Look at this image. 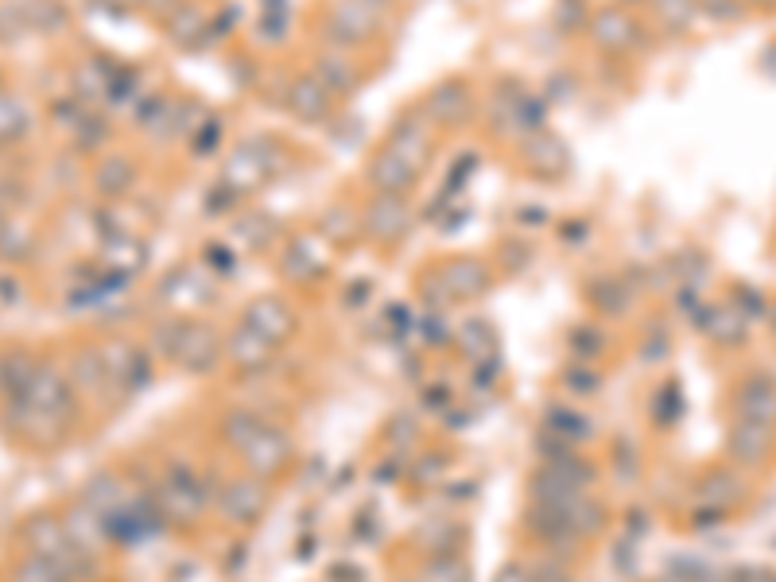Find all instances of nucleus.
Wrapping results in <instances>:
<instances>
[]
</instances>
